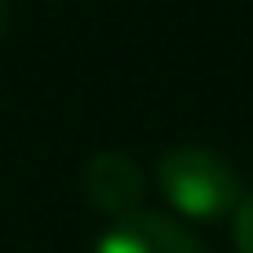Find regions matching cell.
I'll return each instance as SVG.
<instances>
[{
  "instance_id": "obj_1",
  "label": "cell",
  "mask_w": 253,
  "mask_h": 253,
  "mask_svg": "<svg viewBox=\"0 0 253 253\" xmlns=\"http://www.w3.org/2000/svg\"><path fill=\"white\" fill-rule=\"evenodd\" d=\"M156 182H160L165 200L173 205V213H182L191 222H218V218L236 213V205L245 200L236 165L196 142L169 147L156 165Z\"/></svg>"
},
{
  "instance_id": "obj_4",
  "label": "cell",
  "mask_w": 253,
  "mask_h": 253,
  "mask_svg": "<svg viewBox=\"0 0 253 253\" xmlns=\"http://www.w3.org/2000/svg\"><path fill=\"white\" fill-rule=\"evenodd\" d=\"M236 249L240 253H253V196H245L240 205H236Z\"/></svg>"
},
{
  "instance_id": "obj_5",
  "label": "cell",
  "mask_w": 253,
  "mask_h": 253,
  "mask_svg": "<svg viewBox=\"0 0 253 253\" xmlns=\"http://www.w3.org/2000/svg\"><path fill=\"white\" fill-rule=\"evenodd\" d=\"M4 27H9V0H0V36H4Z\"/></svg>"
},
{
  "instance_id": "obj_2",
  "label": "cell",
  "mask_w": 253,
  "mask_h": 253,
  "mask_svg": "<svg viewBox=\"0 0 253 253\" xmlns=\"http://www.w3.org/2000/svg\"><path fill=\"white\" fill-rule=\"evenodd\" d=\"M80 187H84V200L107 213V218H125L133 209H142V196H147V173L133 156L125 151H98L84 173H80Z\"/></svg>"
},
{
  "instance_id": "obj_3",
  "label": "cell",
  "mask_w": 253,
  "mask_h": 253,
  "mask_svg": "<svg viewBox=\"0 0 253 253\" xmlns=\"http://www.w3.org/2000/svg\"><path fill=\"white\" fill-rule=\"evenodd\" d=\"M98 253H209V249L173 218L133 209L125 218H111V227L98 236Z\"/></svg>"
}]
</instances>
